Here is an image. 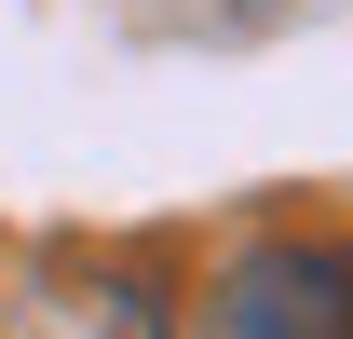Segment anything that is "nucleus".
Instances as JSON below:
<instances>
[{"label": "nucleus", "instance_id": "obj_1", "mask_svg": "<svg viewBox=\"0 0 353 339\" xmlns=\"http://www.w3.org/2000/svg\"><path fill=\"white\" fill-rule=\"evenodd\" d=\"M190 339H353V245H245Z\"/></svg>", "mask_w": 353, "mask_h": 339}, {"label": "nucleus", "instance_id": "obj_2", "mask_svg": "<svg viewBox=\"0 0 353 339\" xmlns=\"http://www.w3.org/2000/svg\"><path fill=\"white\" fill-rule=\"evenodd\" d=\"M0 339H163V312L109 271H41V285L0 298Z\"/></svg>", "mask_w": 353, "mask_h": 339}]
</instances>
